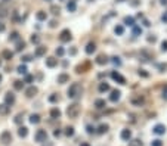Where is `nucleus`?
<instances>
[{
    "label": "nucleus",
    "mask_w": 167,
    "mask_h": 146,
    "mask_svg": "<svg viewBox=\"0 0 167 146\" xmlns=\"http://www.w3.org/2000/svg\"><path fill=\"white\" fill-rule=\"evenodd\" d=\"M81 92H83L81 86H80L79 83H73V84L69 86V89H68L67 94H68V97H69V99H77V97L81 94Z\"/></svg>",
    "instance_id": "1"
},
{
    "label": "nucleus",
    "mask_w": 167,
    "mask_h": 146,
    "mask_svg": "<svg viewBox=\"0 0 167 146\" xmlns=\"http://www.w3.org/2000/svg\"><path fill=\"white\" fill-rule=\"evenodd\" d=\"M80 111H81L80 105H79V103H73V105H69V106L67 108V115H68L69 118H77V117L80 115Z\"/></svg>",
    "instance_id": "2"
},
{
    "label": "nucleus",
    "mask_w": 167,
    "mask_h": 146,
    "mask_svg": "<svg viewBox=\"0 0 167 146\" xmlns=\"http://www.w3.org/2000/svg\"><path fill=\"white\" fill-rule=\"evenodd\" d=\"M0 142H2L3 145H8L9 142H12V134H11V131H3L2 134H0Z\"/></svg>",
    "instance_id": "3"
},
{
    "label": "nucleus",
    "mask_w": 167,
    "mask_h": 146,
    "mask_svg": "<svg viewBox=\"0 0 167 146\" xmlns=\"http://www.w3.org/2000/svg\"><path fill=\"white\" fill-rule=\"evenodd\" d=\"M71 38V33H69V30H62L61 31V34H59V40L62 41V43H67V41H69Z\"/></svg>",
    "instance_id": "4"
},
{
    "label": "nucleus",
    "mask_w": 167,
    "mask_h": 146,
    "mask_svg": "<svg viewBox=\"0 0 167 146\" xmlns=\"http://www.w3.org/2000/svg\"><path fill=\"white\" fill-rule=\"evenodd\" d=\"M130 102H132L135 106H140V105H144V96H140V94L132 96V97H130Z\"/></svg>",
    "instance_id": "5"
},
{
    "label": "nucleus",
    "mask_w": 167,
    "mask_h": 146,
    "mask_svg": "<svg viewBox=\"0 0 167 146\" xmlns=\"http://www.w3.org/2000/svg\"><path fill=\"white\" fill-rule=\"evenodd\" d=\"M34 139H36V142H46V139H47V133H46V130H37Z\"/></svg>",
    "instance_id": "6"
},
{
    "label": "nucleus",
    "mask_w": 167,
    "mask_h": 146,
    "mask_svg": "<svg viewBox=\"0 0 167 146\" xmlns=\"http://www.w3.org/2000/svg\"><path fill=\"white\" fill-rule=\"evenodd\" d=\"M111 77H112V80H115L117 83H120V84H126V78H124L123 75H120L118 72H115V71H112V72H111Z\"/></svg>",
    "instance_id": "7"
},
{
    "label": "nucleus",
    "mask_w": 167,
    "mask_h": 146,
    "mask_svg": "<svg viewBox=\"0 0 167 146\" xmlns=\"http://www.w3.org/2000/svg\"><path fill=\"white\" fill-rule=\"evenodd\" d=\"M152 131H154L155 134L161 136V134H164V133H166V126H164V124H157V126L152 129Z\"/></svg>",
    "instance_id": "8"
},
{
    "label": "nucleus",
    "mask_w": 167,
    "mask_h": 146,
    "mask_svg": "<svg viewBox=\"0 0 167 146\" xmlns=\"http://www.w3.org/2000/svg\"><path fill=\"white\" fill-rule=\"evenodd\" d=\"M13 102H15V94H13V93H11V92H9V93H6V96H5V103H6L8 106H11Z\"/></svg>",
    "instance_id": "9"
},
{
    "label": "nucleus",
    "mask_w": 167,
    "mask_h": 146,
    "mask_svg": "<svg viewBox=\"0 0 167 146\" xmlns=\"http://www.w3.org/2000/svg\"><path fill=\"white\" fill-rule=\"evenodd\" d=\"M37 92H39V90H37V87L30 86V87L25 90V96H27V97H33L34 94H37Z\"/></svg>",
    "instance_id": "10"
},
{
    "label": "nucleus",
    "mask_w": 167,
    "mask_h": 146,
    "mask_svg": "<svg viewBox=\"0 0 167 146\" xmlns=\"http://www.w3.org/2000/svg\"><path fill=\"white\" fill-rule=\"evenodd\" d=\"M56 65H58V59H56V58H47V59H46V66L55 68Z\"/></svg>",
    "instance_id": "11"
},
{
    "label": "nucleus",
    "mask_w": 167,
    "mask_h": 146,
    "mask_svg": "<svg viewBox=\"0 0 167 146\" xmlns=\"http://www.w3.org/2000/svg\"><path fill=\"white\" fill-rule=\"evenodd\" d=\"M121 139H123V140H127V142H129V140L132 139V131H130L129 129H124V130L121 131Z\"/></svg>",
    "instance_id": "12"
},
{
    "label": "nucleus",
    "mask_w": 167,
    "mask_h": 146,
    "mask_svg": "<svg viewBox=\"0 0 167 146\" xmlns=\"http://www.w3.org/2000/svg\"><path fill=\"white\" fill-rule=\"evenodd\" d=\"M105 106H107V103H105L104 99H96V101H95V108H96V109H104Z\"/></svg>",
    "instance_id": "13"
},
{
    "label": "nucleus",
    "mask_w": 167,
    "mask_h": 146,
    "mask_svg": "<svg viewBox=\"0 0 167 146\" xmlns=\"http://www.w3.org/2000/svg\"><path fill=\"white\" fill-rule=\"evenodd\" d=\"M69 81V75L68 74H59L58 75V83L59 84H64V83H68Z\"/></svg>",
    "instance_id": "14"
},
{
    "label": "nucleus",
    "mask_w": 167,
    "mask_h": 146,
    "mask_svg": "<svg viewBox=\"0 0 167 146\" xmlns=\"http://www.w3.org/2000/svg\"><path fill=\"white\" fill-rule=\"evenodd\" d=\"M46 50H47V49H46L44 46H39V47L36 49V53H34V56H37V58H39V56H43V55L46 53Z\"/></svg>",
    "instance_id": "15"
},
{
    "label": "nucleus",
    "mask_w": 167,
    "mask_h": 146,
    "mask_svg": "<svg viewBox=\"0 0 167 146\" xmlns=\"http://www.w3.org/2000/svg\"><path fill=\"white\" fill-rule=\"evenodd\" d=\"M95 50H96V44H95V43H89V44L86 46V53H87V55H92Z\"/></svg>",
    "instance_id": "16"
},
{
    "label": "nucleus",
    "mask_w": 167,
    "mask_h": 146,
    "mask_svg": "<svg viewBox=\"0 0 167 146\" xmlns=\"http://www.w3.org/2000/svg\"><path fill=\"white\" fill-rule=\"evenodd\" d=\"M107 62H108V56H105V55H99L96 58V64L98 65H105Z\"/></svg>",
    "instance_id": "17"
},
{
    "label": "nucleus",
    "mask_w": 167,
    "mask_h": 146,
    "mask_svg": "<svg viewBox=\"0 0 167 146\" xmlns=\"http://www.w3.org/2000/svg\"><path fill=\"white\" fill-rule=\"evenodd\" d=\"M120 90H112V93H111V97H109V99L112 101V102H117L118 99H120Z\"/></svg>",
    "instance_id": "18"
},
{
    "label": "nucleus",
    "mask_w": 167,
    "mask_h": 146,
    "mask_svg": "<svg viewBox=\"0 0 167 146\" xmlns=\"http://www.w3.org/2000/svg\"><path fill=\"white\" fill-rule=\"evenodd\" d=\"M9 109H11V106H8L6 103H2L0 105V115H8Z\"/></svg>",
    "instance_id": "19"
},
{
    "label": "nucleus",
    "mask_w": 167,
    "mask_h": 146,
    "mask_svg": "<svg viewBox=\"0 0 167 146\" xmlns=\"http://www.w3.org/2000/svg\"><path fill=\"white\" fill-rule=\"evenodd\" d=\"M67 9H68L69 12H74V10L77 9V3L74 2V0H69V2L67 3Z\"/></svg>",
    "instance_id": "20"
},
{
    "label": "nucleus",
    "mask_w": 167,
    "mask_h": 146,
    "mask_svg": "<svg viewBox=\"0 0 167 146\" xmlns=\"http://www.w3.org/2000/svg\"><path fill=\"white\" fill-rule=\"evenodd\" d=\"M36 18H37L39 21H46V19H47V13H46L44 10H39L37 15H36Z\"/></svg>",
    "instance_id": "21"
},
{
    "label": "nucleus",
    "mask_w": 167,
    "mask_h": 146,
    "mask_svg": "<svg viewBox=\"0 0 167 146\" xmlns=\"http://www.w3.org/2000/svg\"><path fill=\"white\" fill-rule=\"evenodd\" d=\"M51 117L55 118V119H58V118L61 117V111H59L58 108H52V109H51Z\"/></svg>",
    "instance_id": "22"
},
{
    "label": "nucleus",
    "mask_w": 167,
    "mask_h": 146,
    "mask_svg": "<svg viewBox=\"0 0 167 146\" xmlns=\"http://www.w3.org/2000/svg\"><path fill=\"white\" fill-rule=\"evenodd\" d=\"M30 123H31V124H39V123H40V115H39V114H33V115L30 117Z\"/></svg>",
    "instance_id": "23"
},
{
    "label": "nucleus",
    "mask_w": 167,
    "mask_h": 146,
    "mask_svg": "<svg viewBox=\"0 0 167 146\" xmlns=\"http://www.w3.org/2000/svg\"><path fill=\"white\" fill-rule=\"evenodd\" d=\"M18 134H19V137H27V134H28V129H27V127H19Z\"/></svg>",
    "instance_id": "24"
},
{
    "label": "nucleus",
    "mask_w": 167,
    "mask_h": 146,
    "mask_svg": "<svg viewBox=\"0 0 167 146\" xmlns=\"http://www.w3.org/2000/svg\"><path fill=\"white\" fill-rule=\"evenodd\" d=\"M108 90H109V84H108V83L104 81V83L99 84V92H101V93H105V92H108Z\"/></svg>",
    "instance_id": "25"
},
{
    "label": "nucleus",
    "mask_w": 167,
    "mask_h": 146,
    "mask_svg": "<svg viewBox=\"0 0 167 146\" xmlns=\"http://www.w3.org/2000/svg\"><path fill=\"white\" fill-rule=\"evenodd\" d=\"M144 143H142L140 139H133V140H129V146H142Z\"/></svg>",
    "instance_id": "26"
},
{
    "label": "nucleus",
    "mask_w": 167,
    "mask_h": 146,
    "mask_svg": "<svg viewBox=\"0 0 167 146\" xmlns=\"http://www.w3.org/2000/svg\"><path fill=\"white\" fill-rule=\"evenodd\" d=\"M2 56H3L5 59H8V61H11V59L13 58V53H12L11 50H3V52H2Z\"/></svg>",
    "instance_id": "27"
},
{
    "label": "nucleus",
    "mask_w": 167,
    "mask_h": 146,
    "mask_svg": "<svg viewBox=\"0 0 167 146\" xmlns=\"http://www.w3.org/2000/svg\"><path fill=\"white\" fill-rule=\"evenodd\" d=\"M124 24H126V25H129V27H133L135 25V19L132 16H127V18H124Z\"/></svg>",
    "instance_id": "28"
},
{
    "label": "nucleus",
    "mask_w": 167,
    "mask_h": 146,
    "mask_svg": "<svg viewBox=\"0 0 167 146\" xmlns=\"http://www.w3.org/2000/svg\"><path fill=\"white\" fill-rule=\"evenodd\" d=\"M22 87H24V81L16 80V81L13 83V89H15V90H22Z\"/></svg>",
    "instance_id": "29"
},
{
    "label": "nucleus",
    "mask_w": 167,
    "mask_h": 146,
    "mask_svg": "<svg viewBox=\"0 0 167 146\" xmlns=\"http://www.w3.org/2000/svg\"><path fill=\"white\" fill-rule=\"evenodd\" d=\"M108 129H109V127H108L107 124H101V126H99V129H98V133H99V134H104V133H107V131H108Z\"/></svg>",
    "instance_id": "30"
},
{
    "label": "nucleus",
    "mask_w": 167,
    "mask_h": 146,
    "mask_svg": "<svg viewBox=\"0 0 167 146\" xmlns=\"http://www.w3.org/2000/svg\"><path fill=\"white\" fill-rule=\"evenodd\" d=\"M25 49V41H18V44H16V52H21V50H24Z\"/></svg>",
    "instance_id": "31"
},
{
    "label": "nucleus",
    "mask_w": 167,
    "mask_h": 146,
    "mask_svg": "<svg viewBox=\"0 0 167 146\" xmlns=\"http://www.w3.org/2000/svg\"><path fill=\"white\" fill-rule=\"evenodd\" d=\"M51 12H52L53 15H59L61 8H59V6H56V5H52V6H51Z\"/></svg>",
    "instance_id": "32"
},
{
    "label": "nucleus",
    "mask_w": 167,
    "mask_h": 146,
    "mask_svg": "<svg viewBox=\"0 0 167 146\" xmlns=\"http://www.w3.org/2000/svg\"><path fill=\"white\" fill-rule=\"evenodd\" d=\"M8 16V9L5 6H0V18H6Z\"/></svg>",
    "instance_id": "33"
},
{
    "label": "nucleus",
    "mask_w": 167,
    "mask_h": 146,
    "mask_svg": "<svg viewBox=\"0 0 167 146\" xmlns=\"http://www.w3.org/2000/svg\"><path fill=\"white\" fill-rule=\"evenodd\" d=\"M65 134H67L68 137L74 136V127H67V129H65Z\"/></svg>",
    "instance_id": "34"
},
{
    "label": "nucleus",
    "mask_w": 167,
    "mask_h": 146,
    "mask_svg": "<svg viewBox=\"0 0 167 146\" xmlns=\"http://www.w3.org/2000/svg\"><path fill=\"white\" fill-rule=\"evenodd\" d=\"M114 31H115V34H118V36H121V34L124 33V28H123V25H117Z\"/></svg>",
    "instance_id": "35"
},
{
    "label": "nucleus",
    "mask_w": 167,
    "mask_h": 146,
    "mask_svg": "<svg viewBox=\"0 0 167 146\" xmlns=\"http://www.w3.org/2000/svg\"><path fill=\"white\" fill-rule=\"evenodd\" d=\"M22 119H24V114H18V115L15 117V119H13V121H15L16 124H21V123H22Z\"/></svg>",
    "instance_id": "36"
},
{
    "label": "nucleus",
    "mask_w": 167,
    "mask_h": 146,
    "mask_svg": "<svg viewBox=\"0 0 167 146\" xmlns=\"http://www.w3.org/2000/svg\"><path fill=\"white\" fill-rule=\"evenodd\" d=\"M140 34H142V28L133 25V36H140Z\"/></svg>",
    "instance_id": "37"
},
{
    "label": "nucleus",
    "mask_w": 167,
    "mask_h": 146,
    "mask_svg": "<svg viewBox=\"0 0 167 146\" xmlns=\"http://www.w3.org/2000/svg\"><path fill=\"white\" fill-rule=\"evenodd\" d=\"M9 40H11V41H16V40H19V34H18L16 31H13V33L11 34V37H9Z\"/></svg>",
    "instance_id": "38"
},
{
    "label": "nucleus",
    "mask_w": 167,
    "mask_h": 146,
    "mask_svg": "<svg viewBox=\"0 0 167 146\" xmlns=\"http://www.w3.org/2000/svg\"><path fill=\"white\" fill-rule=\"evenodd\" d=\"M18 72L19 74H27V66L25 65H19L18 66Z\"/></svg>",
    "instance_id": "39"
},
{
    "label": "nucleus",
    "mask_w": 167,
    "mask_h": 146,
    "mask_svg": "<svg viewBox=\"0 0 167 146\" xmlns=\"http://www.w3.org/2000/svg\"><path fill=\"white\" fill-rule=\"evenodd\" d=\"M31 43L39 44V43H40V37H39V36H36V34H34V36H31Z\"/></svg>",
    "instance_id": "40"
},
{
    "label": "nucleus",
    "mask_w": 167,
    "mask_h": 146,
    "mask_svg": "<svg viewBox=\"0 0 167 146\" xmlns=\"http://www.w3.org/2000/svg\"><path fill=\"white\" fill-rule=\"evenodd\" d=\"M151 146H163V142L160 139H155V140L151 142Z\"/></svg>",
    "instance_id": "41"
},
{
    "label": "nucleus",
    "mask_w": 167,
    "mask_h": 146,
    "mask_svg": "<svg viewBox=\"0 0 167 146\" xmlns=\"http://www.w3.org/2000/svg\"><path fill=\"white\" fill-rule=\"evenodd\" d=\"M112 64H114V65H117V66H120V65H121V61H120V58L114 56V58H112Z\"/></svg>",
    "instance_id": "42"
},
{
    "label": "nucleus",
    "mask_w": 167,
    "mask_h": 146,
    "mask_svg": "<svg viewBox=\"0 0 167 146\" xmlns=\"http://www.w3.org/2000/svg\"><path fill=\"white\" fill-rule=\"evenodd\" d=\"M49 101H51V102H58L59 97H58L56 94H52V96H49Z\"/></svg>",
    "instance_id": "43"
},
{
    "label": "nucleus",
    "mask_w": 167,
    "mask_h": 146,
    "mask_svg": "<svg viewBox=\"0 0 167 146\" xmlns=\"http://www.w3.org/2000/svg\"><path fill=\"white\" fill-rule=\"evenodd\" d=\"M33 59V56H30V55H25V56H22V61L24 62H30Z\"/></svg>",
    "instance_id": "44"
},
{
    "label": "nucleus",
    "mask_w": 167,
    "mask_h": 146,
    "mask_svg": "<svg viewBox=\"0 0 167 146\" xmlns=\"http://www.w3.org/2000/svg\"><path fill=\"white\" fill-rule=\"evenodd\" d=\"M161 50H163V52H167V40L161 43Z\"/></svg>",
    "instance_id": "45"
},
{
    "label": "nucleus",
    "mask_w": 167,
    "mask_h": 146,
    "mask_svg": "<svg viewBox=\"0 0 167 146\" xmlns=\"http://www.w3.org/2000/svg\"><path fill=\"white\" fill-rule=\"evenodd\" d=\"M56 55H58V56H62V55H64V49H62V47H58V49H56Z\"/></svg>",
    "instance_id": "46"
},
{
    "label": "nucleus",
    "mask_w": 167,
    "mask_h": 146,
    "mask_svg": "<svg viewBox=\"0 0 167 146\" xmlns=\"http://www.w3.org/2000/svg\"><path fill=\"white\" fill-rule=\"evenodd\" d=\"M163 99L167 101V86H164V89H163Z\"/></svg>",
    "instance_id": "47"
},
{
    "label": "nucleus",
    "mask_w": 167,
    "mask_h": 146,
    "mask_svg": "<svg viewBox=\"0 0 167 146\" xmlns=\"http://www.w3.org/2000/svg\"><path fill=\"white\" fill-rule=\"evenodd\" d=\"M139 75H142V77H148V72H147L145 69H140V71H139Z\"/></svg>",
    "instance_id": "48"
},
{
    "label": "nucleus",
    "mask_w": 167,
    "mask_h": 146,
    "mask_svg": "<svg viewBox=\"0 0 167 146\" xmlns=\"http://www.w3.org/2000/svg\"><path fill=\"white\" fill-rule=\"evenodd\" d=\"M33 81V75H25V83H31Z\"/></svg>",
    "instance_id": "49"
},
{
    "label": "nucleus",
    "mask_w": 167,
    "mask_h": 146,
    "mask_svg": "<svg viewBox=\"0 0 167 146\" xmlns=\"http://www.w3.org/2000/svg\"><path fill=\"white\" fill-rule=\"evenodd\" d=\"M87 133H89V134H92V133H95V129H93L92 126H87Z\"/></svg>",
    "instance_id": "50"
},
{
    "label": "nucleus",
    "mask_w": 167,
    "mask_h": 146,
    "mask_svg": "<svg viewBox=\"0 0 167 146\" xmlns=\"http://www.w3.org/2000/svg\"><path fill=\"white\" fill-rule=\"evenodd\" d=\"M53 136H55V137H59V136H61V130H59V129H56V130L53 131Z\"/></svg>",
    "instance_id": "51"
},
{
    "label": "nucleus",
    "mask_w": 167,
    "mask_h": 146,
    "mask_svg": "<svg viewBox=\"0 0 167 146\" xmlns=\"http://www.w3.org/2000/svg\"><path fill=\"white\" fill-rule=\"evenodd\" d=\"M130 5L132 6H138L139 5V0H130Z\"/></svg>",
    "instance_id": "52"
},
{
    "label": "nucleus",
    "mask_w": 167,
    "mask_h": 146,
    "mask_svg": "<svg viewBox=\"0 0 167 146\" xmlns=\"http://www.w3.org/2000/svg\"><path fill=\"white\" fill-rule=\"evenodd\" d=\"M5 28H6V27H5V24H3V22H0V33L5 31Z\"/></svg>",
    "instance_id": "53"
},
{
    "label": "nucleus",
    "mask_w": 167,
    "mask_h": 146,
    "mask_svg": "<svg viewBox=\"0 0 167 146\" xmlns=\"http://www.w3.org/2000/svg\"><path fill=\"white\" fill-rule=\"evenodd\" d=\"M76 53H77V49H74V47H73V49L69 50V55H76Z\"/></svg>",
    "instance_id": "54"
},
{
    "label": "nucleus",
    "mask_w": 167,
    "mask_h": 146,
    "mask_svg": "<svg viewBox=\"0 0 167 146\" xmlns=\"http://www.w3.org/2000/svg\"><path fill=\"white\" fill-rule=\"evenodd\" d=\"M161 19H163V22H167V12L163 15V18H161Z\"/></svg>",
    "instance_id": "55"
},
{
    "label": "nucleus",
    "mask_w": 167,
    "mask_h": 146,
    "mask_svg": "<svg viewBox=\"0 0 167 146\" xmlns=\"http://www.w3.org/2000/svg\"><path fill=\"white\" fill-rule=\"evenodd\" d=\"M148 41H149V43H154V41H155V37H148Z\"/></svg>",
    "instance_id": "56"
},
{
    "label": "nucleus",
    "mask_w": 167,
    "mask_h": 146,
    "mask_svg": "<svg viewBox=\"0 0 167 146\" xmlns=\"http://www.w3.org/2000/svg\"><path fill=\"white\" fill-rule=\"evenodd\" d=\"M51 27H52V28L56 27V21H51Z\"/></svg>",
    "instance_id": "57"
},
{
    "label": "nucleus",
    "mask_w": 167,
    "mask_h": 146,
    "mask_svg": "<svg viewBox=\"0 0 167 146\" xmlns=\"http://www.w3.org/2000/svg\"><path fill=\"white\" fill-rule=\"evenodd\" d=\"M161 2V5H164V6H167V0H160Z\"/></svg>",
    "instance_id": "58"
},
{
    "label": "nucleus",
    "mask_w": 167,
    "mask_h": 146,
    "mask_svg": "<svg viewBox=\"0 0 167 146\" xmlns=\"http://www.w3.org/2000/svg\"><path fill=\"white\" fill-rule=\"evenodd\" d=\"M80 146H90V145H89V143H86V142H84V143H81V145H80Z\"/></svg>",
    "instance_id": "59"
},
{
    "label": "nucleus",
    "mask_w": 167,
    "mask_h": 146,
    "mask_svg": "<svg viewBox=\"0 0 167 146\" xmlns=\"http://www.w3.org/2000/svg\"><path fill=\"white\" fill-rule=\"evenodd\" d=\"M2 2H5V3H6V2H11V0H2Z\"/></svg>",
    "instance_id": "60"
},
{
    "label": "nucleus",
    "mask_w": 167,
    "mask_h": 146,
    "mask_svg": "<svg viewBox=\"0 0 167 146\" xmlns=\"http://www.w3.org/2000/svg\"><path fill=\"white\" fill-rule=\"evenodd\" d=\"M2 80H3V78H2V75H0V83H2Z\"/></svg>",
    "instance_id": "61"
},
{
    "label": "nucleus",
    "mask_w": 167,
    "mask_h": 146,
    "mask_svg": "<svg viewBox=\"0 0 167 146\" xmlns=\"http://www.w3.org/2000/svg\"><path fill=\"white\" fill-rule=\"evenodd\" d=\"M117 2H124V0H117Z\"/></svg>",
    "instance_id": "62"
},
{
    "label": "nucleus",
    "mask_w": 167,
    "mask_h": 146,
    "mask_svg": "<svg viewBox=\"0 0 167 146\" xmlns=\"http://www.w3.org/2000/svg\"><path fill=\"white\" fill-rule=\"evenodd\" d=\"M44 2H51V0H44Z\"/></svg>",
    "instance_id": "63"
},
{
    "label": "nucleus",
    "mask_w": 167,
    "mask_h": 146,
    "mask_svg": "<svg viewBox=\"0 0 167 146\" xmlns=\"http://www.w3.org/2000/svg\"><path fill=\"white\" fill-rule=\"evenodd\" d=\"M0 66H2V61H0Z\"/></svg>",
    "instance_id": "64"
}]
</instances>
